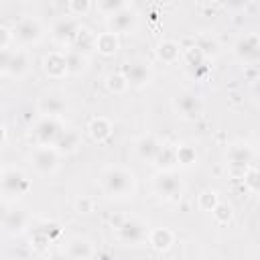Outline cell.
<instances>
[{
	"mask_svg": "<svg viewBox=\"0 0 260 260\" xmlns=\"http://www.w3.org/2000/svg\"><path fill=\"white\" fill-rule=\"evenodd\" d=\"M197 203H199V207H201V209L211 211V209L219 203V195H217V191H215V189H205V191H201V193H199Z\"/></svg>",
	"mask_w": 260,
	"mask_h": 260,
	"instance_id": "32",
	"label": "cell"
},
{
	"mask_svg": "<svg viewBox=\"0 0 260 260\" xmlns=\"http://www.w3.org/2000/svg\"><path fill=\"white\" fill-rule=\"evenodd\" d=\"M65 110H67V104H65V100L59 98V95L49 93V95H43V98L39 100V112H41L43 116L59 118Z\"/></svg>",
	"mask_w": 260,
	"mask_h": 260,
	"instance_id": "18",
	"label": "cell"
},
{
	"mask_svg": "<svg viewBox=\"0 0 260 260\" xmlns=\"http://www.w3.org/2000/svg\"><path fill=\"white\" fill-rule=\"evenodd\" d=\"M258 53H260V41H258V35L256 32H250V35H244L236 41L234 45V55L242 61V63H256L258 59Z\"/></svg>",
	"mask_w": 260,
	"mask_h": 260,
	"instance_id": "10",
	"label": "cell"
},
{
	"mask_svg": "<svg viewBox=\"0 0 260 260\" xmlns=\"http://www.w3.org/2000/svg\"><path fill=\"white\" fill-rule=\"evenodd\" d=\"M30 160L37 173L49 175V173H55L59 167V152L53 146H37L30 154Z\"/></svg>",
	"mask_w": 260,
	"mask_h": 260,
	"instance_id": "7",
	"label": "cell"
},
{
	"mask_svg": "<svg viewBox=\"0 0 260 260\" xmlns=\"http://www.w3.org/2000/svg\"><path fill=\"white\" fill-rule=\"evenodd\" d=\"M26 71H28V55H26L24 51H12L6 73L20 77V75H24Z\"/></svg>",
	"mask_w": 260,
	"mask_h": 260,
	"instance_id": "26",
	"label": "cell"
},
{
	"mask_svg": "<svg viewBox=\"0 0 260 260\" xmlns=\"http://www.w3.org/2000/svg\"><path fill=\"white\" fill-rule=\"evenodd\" d=\"M91 209H93V201L89 197H79L75 201V211L77 213H89Z\"/></svg>",
	"mask_w": 260,
	"mask_h": 260,
	"instance_id": "37",
	"label": "cell"
},
{
	"mask_svg": "<svg viewBox=\"0 0 260 260\" xmlns=\"http://www.w3.org/2000/svg\"><path fill=\"white\" fill-rule=\"evenodd\" d=\"M173 106H175L177 114H179L181 118H185V120H195V118L201 114V110H203L201 100H199L195 93H191V91L179 93V95L175 98Z\"/></svg>",
	"mask_w": 260,
	"mask_h": 260,
	"instance_id": "11",
	"label": "cell"
},
{
	"mask_svg": "<svg viewBox=\"0 0 260 260\" xmlns=\"http://www.w3.org/2000/svg\"><path fill=\"white\" fill-rule=\"evenodd\" d=\"M181 53H183L181 45L177 41H173V39H162L156 45V57L162 63H177L179 57H181Z\"/></svg>",
	"mask_w": 260,
	"mask_h": 260,
	"instance_id": "20",
	"label": "cell"
},
{
	"mask_svg": "<svg viewBox=\"0 0 260 260\" xmlns=\"http://www.w3.org/2000/svg\"><path fill=\"white\" fill-rule=\"evenodd\" d=\"M91 8V2L89 0H69L67 2V10H69V16H85Z\"/></svg>",
	"mask_w": 260,
	"mask_h": 260,
	"instance_id": "36",
	"label": "cell"
},
{
	"mask_svg": "<svg viewBox=\"0 0 260 260\" xmlns=\"http://www.w3.org/2000/svg\"><path fill=\"white\" fill-rule=\"evenodd\" d=\"M69 47H71V51H75L83 57L91 55L95 51V32H91L85 26H79V30H77V35H75V39Z\"/></svg>",
	"mask_w": 260,
	"mask_h": 260,
	"instance_id": "15",
	"label": "cell"
},
{
	"mask_svg": "<svg viewBox=\"0 0 260 260\" xmlns=\"http://www.w3.org/2000/svg\"><path fill=\"white\" fill-rule=\"evenodd\" d=\"M87 132H89L91 140H95V142H106V140L112 136V124H110L108 118H104V116H95V118L89 120V124H87Z\"/></svg>",
	"mask_w": 260,
	"mask_h": 260,
	"instance_id": "21",
	"label": "cell"
},
{
	"mask_svg": "<svg viewBox=\"0 0 260 260\" xmlns=\"http://www.w3.org/2000/svg\"><path fill=\"white\" fill-rule=\"evenodd\" d=\"M136 26V12L130 10V6L114 12L108 16V28L110 32L118 35V32H130Z\"/></svg>",
	"mask_w": 260,
	"mask_h": 260,
	"instance_id": "13",
	"label": "cell"
},
{
	"mask_svg": "<svg viewBox=\"0 0 260 260\" xmlns=\"http://www.w3.org/2000/svg\"><path fill=\"white\" fill-rule=\"evenodd\" d=\"M154 191L162 199H179L183 193V183L173 171H160L154 177Z\"/></svg>",
	"mask_w": 260,
	"mask_h": 260,
	"instance_id": "6",
	"label": "cell"
},
{
	"mask_svg": "<svg viewBox=\"0 0 260 260\" xmlns=\"http://www.w3.org/2000/svg\"><path fill=\"white\" fill-rule=\"evenodd\" d=\"M102 187L110 197H130L134 191V175L124 167H108L102 175Z\"/></svg>",
	"mask_w": 260,
	"mask_h": 260,
	"instance_id": "1",
	"label": "cell"
},
{
	"mask_svg": "<svg viewBox=\"0 0 260 260\" xmlns=\"http://www.w3.org/2000/svg\"><path fill=\"white\" fill-rule=\"evenodd\" d=\"M12 41V30L4 24H0V51H4Z\"/></svg>",
	"mask_w": 260,
	"mask_h": 260,
	"instance_id": "39",
	"label": "cell"
},
{
	"mask_svg": "<svg viewBox=\"0 0 260 260\" xmlns=\"http://www.w3.org/2000/svg\"><path fill=\"white\" fill-rule=\"evenodd\" d=\"M211 215H213V219H215L217 223H228V221L232 219V215H234V209H232V205H230L228 201H219V203L211 209Z\"/></svg>",
	"mask_w": 260,
	"mask_h": 260,
	"instance_id": "33",
	"label": "cell"
},
{
	"mask_svg": "<svg viewBox=\"0 0 260 260\" xmlns=\"http://www.w3.org/2000/svg\"><path fill=\"white\" fill-rule=\"evenodd\" d=\"M116 234H118V240L124 242V244H140L146 240V225L136 219V217H130V219H122L118 225H116Z\"/></svg>",
	"mask_w": 260,
	"mask_h": 260,
	"instance_id": "8",
	"label": "cell"
},
{
	"mask_svg": "<svg viewBox=\"0 0 260 260\" xmlns=\"http://www.w3.org/2000/svg\"><path fill=\"white\" fill-rule=\"evenodd\" d=\"M79 144H81L79 134H77L75 130H67V128H63L61 134L57 136L53 148H55L59 154H71V152H75V150L79 148Z\"/></svg>",
	"mask_w": 260,
	"mask_h": 260,
	"instance_id": "17",
	"label": "cell"
},
{
	"mask_svg": "<svg viewBox=\"0 0 260 260\" xmlns=\"http://www.w3.org/2000/svg\"><path fill=\"white\" fill-rule=\"evenodd\" d=\"M175 156H177V165L179 167H193V165H197V150H195V146H191L187 142L175 146Z\"/></svg>",
	"mask_w": 260,
	"mask_h": 260,
	"instance_id": "27",
	"label": "cell"
},
{
	"mask_svg": "<svg viewBox=\"0 0 260 260\" xmlns=\"http://www.w3.org/2000/svg\"><path fill=\"white\" fill-rule=\"evenodd\" d=\"M118 47H120L118 35H114V32H110V30L95 35V51H98L100 55L110 57V55H114V53L118 51Z\"/></svg>",
	"mask_w": 260,
	"mask_h": 260,
	"instance_id": "22",
	"label": "cell"
},
{
	"mask_svg": "<svg viewBox=\"0 0 260 260\" xmlns=\"http://www.w3.org/2000/svg\"><path fill=\"white\" fill-rule=\"evenodd\" d=\"M61 130H63V124L59 122V118L43 116V118L35 124L32 134H35V138H37V142H39L41 146H53L55 140H57V136L61 134Z\"/></svg>",
	"mask_w": 260,
	"mask_h": 260,
	"instance_id": "5",
	"label": "cell"
},
{
	"mask_svg": "<svg viewBox=\"0 0 260 260\" xmlns=\"http://www.w3.org/2000/svg\"><path fill=\"white\" fill-rule=\"evenodd\" d=\"M2 173H4V171H2V167H0V177H2Z\"/></svg>",
	"mask_w": 260,
	"mask_h": 260,
	"instance_id": "45",
	"label": "cell"
},
{
	"mask_svg": "<svg viewBox=\"0 0 260 260\" xmlns=\"http://www.w3.org/2000/svg\"><path fill=\"white\" fill-rule=\"evenodd\" d=\"M65 61H67V71L69 73H81L87 67V57L75 53V51H67L65 53Z\"/></svg>",
	"mask_w": 260,
	"mask_h": 260,
	"instance_id": "30",
	"label": "cell"
},
{
	"mask_svg": "<svg viewBox=\"0 0 260 260\" xmlns=\"http://www.w3.org/2000/svg\"><path fill=\"white\" fill-rule=\"evenodd\" d=\"M154 162L160 171H173V167H177V156H175V144H160Z\"/></svg>",
	"mask_w": 260,
	"mask_h": 260,
	"instance_id": "25",
	"label": "cell"
},
{
	"mask_svg": "<svg viewBox=\"0 0 260 260\" xmlns=\"http://www.w3.org/2000/svg\"><path fill=\"white\" fill-rule=\"evenodd\" d=\"M4 142H6V128L0 124V148L4 146Z\"/></svg>",
	"mask_w": 260,
	"mask_h": 260,
	"instance_id": "42",
	"label": "cell"
},
{
	"mask_svg": "<svg viewBox=\"0 0 260 260\" xmlns=\"http://www.w3.org/2000/svg\"><path fill=\"white\" fill-rule=\"evenodd\" d=\"M79 22H77V18H73V16H61V18H57V22L53 24V39L57 41V43H61V45H71L73 43V39H75V35H77V30H79Z\"/></svg>",
	"mask_w": 260,
	"mask_h": 260,
	"instance_id": "12",
	"label": "cell"
},
{
	"mask_svg": "<svg viewBox=\"0 0 260 260\" xmlns=\"http://www.w3.org/2000/svg\"><path fill=\"white\" fill-rule=\"evenodd\" d=\"M158 148H160V142H158L156 136H152V134H146V136L138 138V142H136V152H138V156L144 158V160H154Z\"/></svg>",
	"mask_w": 260,
	"mask_h": 260,
	"instance_id": "23",
	"label": "cell"
},
{
	"mask_svg": "<svg viewBox=\"0 0 260 260\" xmlns=\"http://www.w3.org/2000/svg\"><path fill=\"white\" fill-rule=\"evenodd\" d=\"M43 69L49 77L53 79H61L65 77L69 71H67V61H65V53H59V51H51L49 55H45L43 59Z\"/></svg>",
	"mask_w": 260,
	"mask_h": 260,
	"instance_id": "14",
	"label": "cell"
},
{
	"mask_svg": "<svg viewBox=\"0 0 260 260\" xmlns=\"http://www.w3.org/2000/svg\"><path fill=\"white\" fill-rule=\"evenodd\" d=\"M146 238H148L150 248L156 250V252H165V250H169V248L173 246V242H175V234H173L169 228H154V230L148 232Z\"/></svg>",
	"mask_w": 260,
	"mask_h": 260,
	"instance_id": "19",
	"label": "cell"
},
{
	"mask_svg": "<svg viewBox=\"0 0 260 260\" xmlns=\"http://www.w3.org/2000/svg\"><path fill=\"white\" fill-rule=\"evenodd\" d=\"M95 6H98V10H100L102 14L110 16V14H114V12L122 10V8H126L128 4H126L124 0H100Z\"/></svg>",
	"mask_w": 260,
	"mask_h": 260,
	"instance_id": "35",
	"label": "cell"
},
{
	"mask_svg": "<svg viewBox=\"0 0 260 260\" xmlns=\"http://www.w3.org/2000/svg\"><path fill=\"white\" fill-rule=\"evenodd\" d=\"M181 57H183V61H185V65L191 69V73L195 71V69H199L201 65H205L207 63V59L201 55V51L195 47V45H191L189 49H185L183 53H181Z\"/></svg>",
	"mask_w": 260,
	"mask_h": 260,
	"instance_id": "29",
	"label": "cell"
},
{
	"mask_svg": "<svg viewBox=\"0 0 260 260\" xmlns=\"http://www.w3.org/2000/svg\"><path fill=\"white\" fill-rule=\"evenodd\" d=\"M49 260H69V256H67L65 252H61V254H53Z\"/></svg>",
	"mask_w": 260,
	"mask_h": 260,
	"instance_id": "44",
	"label": "cell"
},
{
	"mask_svg": "<svg viewBox=\"0 0 260 260\" xmlns=\"http://www.w3.org/2000/svg\"><path fill=\"white\" fill-rule=\"evenodd\" d=\"M30 183L26 179V175L18 169H8L2 173L0 177V191L6 197H20L24 193H28Z\"/></svg>",
	"mask_w": 260,
	"mask_h": 260,
	"instance_id": "3",
	"label": "cell"
},
{
	"mask_svg": "<svg viewBox=\"0 0 260 260\" xmlns=\"http://www.w3.org/2000/svg\"><path fill=\"white\" fill-rule=\"evenodd\" d=\"M6 213H8L6 205H4V203H0V225H2V221H4V217H6Z\"/></svg>",
	"mask_w": 260,
	"mask_h": 260,
	"instance_id": "43",
	"label": "cell"
},
{
	"mask_svg": "<svg viewBox=\"0 0 260 260\" xmlns=\"http://www.w3.org/2000/svg\"><path fill=\"white\" fill-rule=\"evenodd\" d=\"M43 37V24L35 16H24L12 28V39L20 45H32Z\"/></svg>",
	"mask_w": 260,
	"mask_h": 260,
	"instance_id": "4",
	"label": "cell"
},
{
	"mask_svg": "<svg viewBox=\"0 0 260 260\" xmlns=\"http://www.w3.org/2000/svg\"><path fill=\"white\" fill-rule=\"evenodd\" d=\"M39 232H43V234L49 238V242H53V240L61 234V228H59L57 223H45L43 228H39Z\"/></svg>",
	"mask_w": 260,
	"mask_h": 260,
	"instance_id": "38",
	"label": "cell"
},
{
	"mask_svg": "<svg viewBox=\"0 0 260 260\" xmlns=\"http://www.w3.org/2000/svg\"><path fill=\"white\" fill-rule=\"evenodd\" d=\"M10 55H12V51H8V49L0 51V73H6V69H8V61H10Z\"/></svg>",
	"mask_w": 260,
	"mask_h": 260,
	"instance_id": "41",
	"label": "cell"
},
{
	"mask_svg": "<svg viewBox=\"0 0 260 260\" xmlns=\"http://www.w3.org/2000/svg\"><path fill=\"white\" fill-rule=\"evenodd\" d=\"M120 73L124 75L128 87H144L150 83L152 79V69L146 61H140V59H132L128 63L122 65Z\"/></svg>",
	"mask_w": 260,
	"mask_h": 260,
	"instance_id": "2",
	"label": "cell"
},
{
	"mask_svg": "<svg viewBox=\"0 0 260 260\" xmlns=\"http://www.w3.org/2000/svg\"><path fill=\"white\" fill-rule=\"evenodd\" d=\"M106 87H108L112 93H124V91L128 89V83H126V79H124V75H122L120 71H112V73H108V77H106Z\"/></svg>",
	"mask_w": 260,
	"mask_h": 260,
	"instance_id": "31",
	"label": "cell"
},
{
	"mask_svg": "<svg viewBox=\"0 0 260 260\" xmlns=\"http://www.w3.org/2000/svg\"><path fill=\"white\" fill-rule=\"evenodd\" d=\"M242 177H244V187L250 189L252 193H258V189H260V173H258V169L252 165V167H248L244 171Z\"/></svg>",
	"mask_w": 260,
	"mask_h": 260,
	"instance_id": "34",
	"label": "cell"
},
{
	"mask_svg": "<svg viewBox=\"0 0 260 260\" xmlns=\"http://www.w3.org/2000/svg\"><path fill=\"white\" fill-rule=\"evenodd\" d=\"M65 254L69 256V260H89L91 254H93V248H91V244H89L87 238L75 236V238H71L67 242Z\"/></svg>",
	"mask_w": 260,
	"mask_h": 260,
	"instance_id": "16",
	"label": "cell"
},
{
	"mask_svg": "<svg viewBox=\"0 0 260 260\" xmlns=\"http://www.w3.org/2000/svg\"><path fill=\"white\" fill-rule=\"evenodd\" d=\"M47 244H49V238L43 234V232H35V236H32V246L37 248V250H45L47 248Z\"/></svg>",
	"mask_w": 260,
	"mask_h": 260,
	"instance_id": "40",
	"label": "cell"
},
{
	"mask_svg": "<svg viewBox=\"0 0 260 260\" xmlns=\"http://www.w3.org/2000/svg\"><path fill=\"white\" fill-rule=\"evenodd\" d=\"M252 160H254V150L244 144V142H236L228 148V165L234 173H240L244 175V171L248 167H252Z\"/></svg>",
	"mask_w": 260,
	"mask_h": 260,
	"instance_id": "9",
	"label": "cell"
},
{
	"mask_svg": "<svg viewBox=\"0 0 260 260\" xmlns=\"http://www.w3.org/2000/svg\"><path fill=\"white\" fill-rule=\"evenodd\" d=\"M193 45L201 51V55H203L205 59L215 57V55L219 53V43H217L211 35H199V37L195 39V43H193Z\"/></svg>",
	"mask_w": 260,
	"mask_h": 260,
	"instance_id": "28",
	"label": "cell"
},
{
	"mask_svg": "<svg viewBox=\"0 0 260 260\" xmlns=\"http://www.w3.org/2000/svg\"><path fill=\"white\" fill-rule=\"evenodd\" d=\"M2 228L8 234H20L26 228V213L20 209H10L2 221Z\"/></svg>",
	"mask_w": 260,
	"mask_h": 260,
	"instance_id": "24",
	"label": "cell"
}]
</instances>
